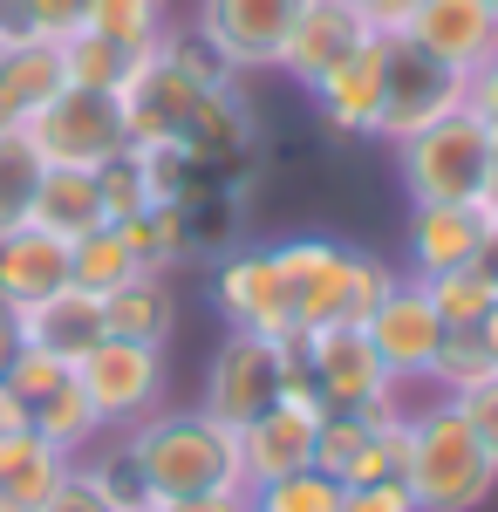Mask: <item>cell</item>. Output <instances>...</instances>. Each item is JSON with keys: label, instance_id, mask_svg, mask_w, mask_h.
I'll use <instances>...</instances> for the list:
<instances>
[{"label": "cell", "instance_id": "3957f363", "mask_svg": "<svg viewBox=\"0 0 498 512\" xmlns=\"http://www.w3.org/2000/svg\"><path fill=\"white\" fill-rule=\"evenodd\" d=\"M396 171H403L410 205H478L498 185L492 130L471 110H451L444 123H430V130L396 144Z\"/></svg>", "mask_w": 498, "mask_h": 512}, {"label": "cell", "instance_id": "1f68e13d", "mask_svg": "<svg viewBox=\"0 0 498 512\" xmlns=\"http://www.w3.org/2000/svg\"><path fill=\"white\" fill-rule=\"evenodd\" d=\"M82 472H89V485L110 499L116 512H151V485H144V472L130 465V451H123V437H116L110 451H89V458H76Z\"/></svg>", "mask_w": 498, "mask_h": 512}, {"label": "cell", "instance_id": "f35d334b", "mask_svg": "<svg viewBox=\"0 0 498 512\" xmlns=\"http://www.w3.org/2000/svg\"><path fill=\"white\" fill-rule=\"evenodd\" d=\"M41 512H116V506L96 492V485H89V472H82V465H69V478L48 492V506H41Z\"/></svg>", "mask_w": 498, "mask_h": 512}, {"label": "cell", "instance_id": "7bdbcfd3", "mask_svg": "<svg viewBox=\"0 0 498 512\" xmlns=\"http://www.w3.org/2000/svg\"><path fill=\"white\" fill-rule=\"evenodd\" d=\"M14 431H28V410H21V396L0 383V437H14Z\"/></svg>", "mask_w": 498, "mask_h": 512}, {"label": "cell", "instance_id": "7dc6e473", "mask_svg": "<svg viewBox=\"0 0 498 512\" xmlns=\"http://www.w3.org/2000/svg\"><path fill=\"white\" fill-rule=\"evenodd\" d=\"M485 7H492V14H498V0H485Z\"/></svg>", "mask_w": 498, "mask_h": 512}, {"label": "cell", "instance_id": "52a82bcc", "mask_svg": "<svg viewBox=\"0 0 498 512\" xmlns=\"http://www.w3.org/2000/svg\"><path fill=\"white\" fill-rule=\"evenodd\" d=\"M307 0H192V35L232 76H273Z\"/></svg>", "mask_w": 498, "mask_h": 512}, {"label": "cell", "instance_id": "603a6c76", "mask_svg": "<svg viewBox=\"0 0 498 512\" xmlns=\"http://www.w3.org/2000/svg\"><path fill=\"white\" fill-rule=\"evenodd\" d=\"M151 274L144 267V246H137V219H123V226H96V233H82L76 246H69V287H82V294H116L123 280Z\"/></svg>", "mask_w": 498, "mask_h": 512}, {"label": "cell", "instance_id": "b9f144b4", "mask_svg": "<svg viewBox=\"0 0 498 512\" xmlns=\"http://www.w3.org/2000/svg\"><path fill=\"white\" fill-rule=\"evenodd\" d=\"M14 355H21V315H7V308H0V376L14 369Z\"/></svg>", "mask_w": 498, "mask_h": 512}, {"label": "cell", "instance_id": "74e56055", "mask_svg": "<svg viewBox=\"0 0 498 512\" xmlns=\"http://www.w3.org/2000/svg\"><path fill=\"white\" fill-rule=\"evenodd\" d=\"M464 110L485 123V130H498V48L471 69V82H464Z\"/></svg>", "mask_w": 498, "mask_h": 512}, {"label": "cell", "instance_id": "5b68a950", "mask_svg": "<svg viewBox=\"0 0 498 512\" xmlns=\"http://www.w3.org/2000/svg\"><path fill=\"white\" fill-rule=\"evenodd\" d=\"M171 349H151V342H116L103 335L96 349L76 362V383L89 396V410L103 417V431H130V424H144L151 410H164V396H171Z\"/></svg>", "mask_w": 498, "mask_h": 512}, {"label": "cell", "instance_id": "83f0119b", "mask_svg": "<svg viewBox=\"0 0 498 512\" xmlns=\"http://www.w3.org/2000/svg\"><path fill=\"white\" fill-rule=\"evenodd\" d=\"M485 376H498V355L485 349V335L478 328H444V342H437V355H430V390L437 396H458L471 390V383H485Z\"/></svg>", "mask_w": 498, "mask_h": 512}, {"label": "cell", "instance_id": "7c38bea8", "mask_svg": "<svg viewBox=\"0 0 498 512\" xmlns=\"http://www.w3.org/2000/svg\"><path fill=\"white\" fill-rule=\"evenodd\" d=\"M362 335H369V349L383 355V369L403 383V390H417L423 376H430V355L444 342V321L430 308V294H423V280H396L383 301H376V315L362 321Z\"/></svg>", "mask_w": 498, "mask_h": 512}, {"label": "cell", "instance_id": "ffe728a7", "mask_svg": "<svg viewBox=\"0 0 498 512\" xmlns=\"http://www.w3.org/2000/svg\"><path fill=\"white\" fill-rule=\"evenodd\" d=\"M55 89H69L62 82V41H35V35L0 41V130H21Z\"/></svg>", "mask_w": 498, "mask_h": 512}, {"label": "cell", "instance_id": "7402d4cb", "mask_svg": "<svg viewBox=\"0 0 498 512\" xmlns=\"http://www.w3.org/2000/svg\"><path fill=\"white\" fill-rule=\"evenodd\" d=\"M103 328L116 342L171 349V335H178V287H171V274H137L116 294H103Z\"/></svg>", "mask_w": 498, "mask_h": 512}, {"label": "cell", "instance_id": "836d02e7", "mask_svg": "<svg viewBox=\"0 0 498 512\" xmlns=\"http://www.w3.org/2000/svg\"><path fill=\"white\" fill-rule=\"evenodd\" d=\"M69 376H76V369H69L62 355H41V349H28V342H21V355H14V369H7L0 383H7V390L21 396V410H35L41 396H48V390H62Z\"/></svg>", "mask_w": 498, "mask_h": 512}, {"label": "cell", "instance_id": "30bf717a", "mask_svg": "<svg viewBox=\"0 0 498 512\" xmlns=\"http://www.w3.org/2000/svg\"><path fill=\"white\" fill-rule=\"evenodd\" d=\"M212 301H219L226 328L267 335V342H301V321L287 308V287L273 274L267 246H226L212 260Z\"/></svg>", "mask_w": 498, "mask_h": 512}, {"label": "cell", "instance_id": "9a60e30c", "mask_svg": "<svg viewBox=\"0 0 498 512\" xmlns=\"http://www.w3.org/2000/svg\"><path fill=\"white\" fill-rule=\"evenodd\" d=\"M369 35H376V28L355 14V0H307L294 35H287V48H280V69H273V76H287L307 96L328 69H342Z\"/></svg>", "mask_w": 498, "mask_h": 512}, {"label": "cell", "instance_id": "d6a6232c", "mask_svg": "<svg viewBox=\"0 0 498 512\" xmlns=\"http://www.w3.org/2000/svg\"><path fill=\"white\" fill-rule=\"evenodd\" d=\"M423 294H430V308H437V321H444V328H478V321L492 315V301H498V294L471 274V267L423 280Z\"/></svg>", "mask_w": 498, "mask_h": 512}, {"label": "cell", "instance_id": "8992f818", "mask_svg": "<svg viewBox=\"0 0 498 512\" xmlns=\"http://www.w3.org/2000/svg\"><path fill=\"white\" fill-rule=\"evenodd\" d=\"M287 349H294V342H267V335L226 328L219 355L205 362L198 410L219 417L226 431H246L253 417H267L273 403H280V383H287Z\"/></svg>", "mask_w": 498, "mask_h": 512}, {"label": "cell", "instance_id": "6da1fadb", "mask_svg": "<svg viewBox=\"0 0 498 512\" xmlns=\"http://www.w3.org/2000/svg\"><path fill=\"white\" fill-rule=\"evenodd\" d=\"M123 437V451H130V465L144 472L151 485V506L157 499H185V492H219V485H246L239 478V431H226L219 417H205V410H151L144 424H130Z\"/></svg>", "mask_w": 498, "mask_h": 512}, {"label": "cell", "instance_id": "8d00e7d4", "mask_svg": "<svg viewBox=\"0 0 498 512\" xmlns=\"http://www.w3.org/2000/svg\"><path fill=\"white\" fill-rule=\"evenodd\" d=\"M342 512H417L403 478H376V485H342Z\"/></svg>", "mask_w": 498, "mask_h": 512}, {"label": "cell", "instance_id": "ba28073f", "mask_svg": "<svg viewBox=\"0 0 498 512\" xmlns=\"http://www.w3.org/2000/svg\"><path fill=\"white\" fill-rule=\"evenodd\" d=\"M464 82L451 62H437V55H423L417 41L389 35V82H383V123H376V137L383 144H403V137H417L430 123H444L451 110H464Z\"/></svg>", "mask_w": 498, "mask_h": 512}, {"label": "cell", "instance_id": "8fae6325", "mask_svg": "<svg viewBox=\"0 0 498 512\" xmlns=\"http://www.w3.org/2000/svg\"><path fill=\"white\" fill-rule=\"evenodd\" d=\"M178 151H185L205 178H226L239 164H260V110H253L246 82L226 76V82H212V89L198 96L185 130H178Z\"/></svg>", "mask_w": 498, "mask_h": 512}, {"label": "cell", "instance_id": "2e32d148", "mask_svg": "<svg viewBox=\"0 0 498 512\" xmlns=\"http://www.w3.org/2000/svg\"><path fill=\"white\" fill-rule=\"evenodd\" d=\"M403 41H417L423 55H437L458 76H471L498 48V14L485 0H423L417 14H410V28H403Z\"/></svg>", "mask_w": 498, "mask_h": 512}, {"label": "cell", "instance_id": "e575fe53", "mask_svg": "<svg viewBox=\"0 0 498 512\" xmlns=\"http://www.w3.org/2000/svg\"><path fill=\"white\" fill-rule=\"evenodd\" d=\"M7 7L35 41H69L89 28V0H7Z\"/></svg>", "mask_w": 498, "mask_h": 512}, {"label": "cell", "instance_id": "d4e9b609", "mask_svg": "<svg viewBox=\"0 0 498 512\" xmlns=\"http://www.w3.org/2000/svg\"><path fill=\"white\" fill-rule=\"evenodd\" d=\"M28 226L69 239V246H76L82 233H96V226H103V185H96V171H41Z\"/></svg>", "mask_w": 498, "mask_h": 512}, {"label": "cell", "instance_id": "d590c367", "mask_svg": "<svg viewBox=\"0 0 498 512\" xmlns=\"http://www.w3.org/2000/svg\"><path fill=\"white\" fill-rule=\"evenodd\" d=\"M451 403H458V417L471 424V437H478V444H485V451L498 458V376H485V383L458 390Z\"/></svg>", "mask_w": 498, "mask_h": 512}, {"label": "cell", "instance_id": "f546056e", "mask_svg": "<svg viewBox=\"0 0 498 512\" xmlns=\"http://www.w3.org/2000/svg\"><path fill=\"white\" fill-rule=\"evenodd\" d=\"M123 76H130V48L103 41L96 28H82V35L62 41V82H69V89H103V96H116Z\"/></svg>", "mask_w": 498, "mask_h": 512}, {"label": "cell", "instance_id": "e0dca14e", "mask_svg": "<svg viewBox=\"0 0 498 512\" xmlns=\"http://www.w3.org/2000/svg\"><path fill=\"white\" fill-rule=\"evenodd\" d=\"M314 431H321V410H294V403H273L267 417H253L239 431V478H246V492L273 485L287 472H307L314 465Z\"/></svg>", "mask_w": 498, "mask_h": 512}, {"label": "cell", "instance_id": "f6af8a7d", "mask_svg": "<svg viewBox=\"0 0 498 512\" xmlns=\"http://www.w3.org/2000/svg\"><path fill=\"white\" fill-rule=\"evenodd\" d=\"M478 335H485V349H492V355H498V301H492V315L478 321Z\"/></svg>", "mask_w": 498, "mask_h": 512}, {"label": "cell", "instance_id": "277c9868", "mask_svg": "<svg viewBox=\"0 0 498 512\" xmlns=\"http://www.w3.org/2000/svg\"><path fill=\"white\" fill-rule=\"evenodd\" d=\"M21 137L48 171H103L130 151V123L116 110V96H103V89H55L21 123Z\"/></svg>", "mask_w": 498, "mask_h": 512}, {"label": "cell", "instance_id": "44dd1931", "mask_svg": "<svg viewBox=\"0 0 498 512\" xmlns=\"http://www.w3.org/2000/svg\"><path fill=\"white\" fill-rule=\"evenodd\" d=\"M103 335H110V328H103V301H96V294H82V287H62V294H48L41 308L21 315V342L41 349V355H62L69 369H76Z\"/></svg>", "mask_w": 498, "mask_h": 512}, {"label": "cell", "instance_id": "4316f807", "mask_svg": "<svg viewBox=\"0 0 498 512\" xmlns=\"http://www.w3.org/2000/svg\"><path fill=\"white\" fill-rule=\"evenodd\" d=\"M89 28L116 48H151L157 35L178 28V0H89Z\"/></svg>", "mask_w": 498, "mask_h": 512}, {"label": "cell", "instance_id": "60d3db41", "mask_svg": "<svg viewBox=\"0 0 498 512\" xmlns=\"http://www.w3.org/2000/svg\"><path fill=\"white\" fill-rule=\"evenodd\" d=\"M417 7H423V0H355V14H362L376 35H403Z\"/></svg>", "mask_w": 498, "mask_h": 512}, {"label": "cell", "instance_id": "4dcf8cb0", "mask_svg": "<svg viewBox=\"0 0 498 512\" xmlns=\"http://www.w3.org/2000/svg\"><path fill=\"white\" fill-rule=\"evenodd\" d=\"M253 512H342V485L328 472H287L273 485H253Z\"/></svg>", "mask_w": 498, "mask_h": 512}, {"label": "cell", "instance_id": "cb8c5ba5", "mask_svg": "<svg viewBox=\"0 0 498 512\" xmlns=\"http://www.w3.org/2000/svg\"><path fill=\"white\" fill-rule=\"evenodd\" d=\"M62 478H69V458L48 451L35 431L0 437V512H41Z\"/></svg>", "mask_w": 498, "mask_h": 512}, {"label": "cell", "instance_id": "ac0fdd59", "mask_svg": "<svg viewBox=\"0 0 498 512\" xmlns=\"http://www.w3.org/2000/svg\"><path fill=\"white\" fill-rule=\"evenodd\" d=\"M485 219H478V205H410V280H437V274H458L478 260V246H485Z\"/></svg>", "mask_w": 498, "mask_h": 512}, {"label": "cell", "instance_id": "d6986e66", "mask_svg": "<svg viewBox=\"0 0 498 512\" xmlns=\"http://www.w3.org/2000/svg\"><path fill=\"white\" fill-rule=\"evenodd\" d=\"M62 287H69V239L41 233V226L0 239V308L7 315H28Z\"/></svg>", "mask_w": 498, "mask_h": 512}, {"label": "cell", "instance_id": "484cf974", "mask_svg": "<svg viewBox=\"0 0 498 512\" xmlns=\"http://www.w3.org/2000/svg\"><path fill=\"white\" fill-rule=\"evenodd\" d=\"M28 431H35L48 451H62L69 465H76V458H89V451H96V444L110 437V431H103V417L89 410V396H82L76 376H69L62 390H48L35 410H28Z\"/></svg>", "mask_w": 498, "mask_h": 512}, {"label": "cell", "instance_id": "c3c4849f", "mask_svg": "<svg viewBox=\"0 0 498 512\" xmlns=\"http://www.w3.org/2000/svg\"><path fill=\"white\" fill-rule=\"evenodd\" d=\"M0 14H7V0H0Z\"/></svg>", "mask_w": 498, "mask_h": 512}, {"label": "cell", "instance_id": "ee69618b", "mask_svg": "<svg viewBox=\"0 0 498 512\" xmlns=\"http://www.w3.org/2000/svg\"><path fill=\"white\" fill-rule=\"evenodd\" d=\"M471 274H478V280H485V287L498 294V233H485V246H478V260H471Z\"/></svg>", "mask_w": 498, "mask_h": 512}, {"label": "cell", "instance_id": "9c48e42d", "mask_svg": "<svg viewBox=\"0 0 498 512\" xmlns=\"http://www.w3.org/2000/svg\"><path fill=\"white\" fill-rule=\"evenodd\" d=\"M301 369L314 383V396H321V410H369L383 396H410L383 369V355L369 349L362 328H314V335H301Z\"/></svg>", "mask_w": 498, "mask_h": 512}, {"label": "cell", "instance_id": "5bb4252c", "mask_svg": "<svg viewBox=\"0 0 498 512\" xmlns=\"http://www.w3.org/2000/svg\"><path fill=\"white\" fill-rule=\"evenodd\" d=\"M396 280H403V274L389 267L383 253H369V246H342V253L328 260V274L314 280V294L301 301V335H314V328H362Z\"/></svg>", "mask_w": 498, "mask_h": 512}, {"label": "cell", "instance_id": "7a4b0ae2", "mask_svg": "<svg viewBox=\"0 0 498 512\" xmlns=\"http://www.w3.org/2000/svg\"><path fill=\"white\" fill-rule=\"evenodd\" d=\"M403 485H410L417 512H478L498 492V458L471 437L451 396H430L410 410Z\"/></svg>", "mask_w": 498, "mask_h": 512}, {"label": "cell", "instance_id": "ab89813d", "mask_svg": "<svg viewBox=\"0 0 498 512\" xmlns=\"http://www.w3.org/2000/svg\"><path fill=\"white\" fill-rule=\"evenodd\" d=\"M151 512H253L246 485H219V492H185V499H157Z\"/></svg>", "mask_w": 498, "mask_h": 512}, {"label": "cell", "instance_id": "f1b7e54d", "mask_svg": "<svg viewBox=\"0 0 498 512\" xmlns=\"http://www.w3.org/2000/svg\"><path fill=\"white\" fill-rule=\"evenodd\" d=\"M41 171H48V164L28 151V137H21V130H0V239L28 226Z\"/></svg>", "mask_w": 498, "mask_h": 512}, {"label": "cell", "instance_id": "bcb514c9", "mask_svg": "<svg viewBox=\"0 0 498 512\" xmlns=\"http://www.w3.org/2000/svg\"><path fill=\"white\" fill-rule=\"evenodd\" d=\"M492 164H498V130H492Z\"/></svg>", "mask_w": 498, "mask_h": 512}, {"label": "cell", "instance_id": "4fadbf2b", "mask_svg": "<svg viewBox=\"0 0 498 512\" xmlns=\"http://www.w3.org/2000/svg\"><path fill=\"white\" fill-rule=\"evenodd\" d=\"M383 82H389V35H369L342 69H328L307 89V103H314V117L328 123V137L369 144L376 123H383Z\"/></svg>", "mask_w": 498, "mask_h": 512}]
</instances>
